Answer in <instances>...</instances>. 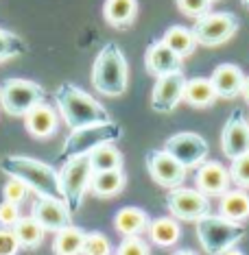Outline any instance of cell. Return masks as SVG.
Wrapping results in <instances>:
<instances>
[{
	"label": "cell",
	"mask_w": 249,
	"mask_h": 255,
	"mask_svg": "<svg viewBox=\"0 0 249 255\" xmlns=\"http://www.w3.org/2000/svg\"><path fill=\"white\" fill-rule=\"evenodd\" d=\"M0 170L7 177L22 181L37 196L63 201L59 185V170H55V166L46 164L42 159L28 157V155H4L0 159Z\"/></svg>",
	"instance_id": "6da1fadb"
},
{
	"label": "cell",
	"mask_w": 249,
	"mask_h": 255,
	"mask_svg": "<svg viewBox=\"0 0 249 255\" xmlns=\"http://www.w3.org/2000/svg\"><path fill=\"white\" fill-rule=\"evenodd\" d=\"M55 107L59 112V118H63L68 129H81L98 123H109L112 116L94 96L72 83H61L55 90Z\"/></svg>",
	"instance_id": "7a4b0ae2"
},
{
	"label": "cell",
	"mask_w": 249,
	"mask_h": 255,
	"mask_svg": "<svg viewBox=\"0 0 249 255\" xmlns=\"http://www.w3.org/2000/svg\"><path fill=\"white\" fill-rule=\"evenodd\" d=\"M92 85L101 96L118 98L129 85V63L116 42H107L92 63Z\"/></svg>",
	"instance_id": "3957f363"
},
{
	"label": "cell",
	"mask_w": 249,
	"mask_h": 255,
	"mask_svg": "<svg viewBox=\"0 0 249 255\" xmlns=\"http://www.w3.org/2000/svg\"><path fill=\"white\" fill-rule=\"evenodd\" d=\"M195 234L208 255H223L247 236V227L243 223H234V220L223 218L221 214L210 212L195 223Z\"/></svg>",
	"instance_id": "277c9868"
},
{
	"label": "cell",
	"mask_w": 249,
	"mask_h": 255,
	"mask_svg": "<svg viewBox=\"0 0 249 255\" xmlns=\"http://www.w3.org/2000/svg\"><path fill=\"white\" fill-rule=\"evenodd\" d=\"M123 135H125L123 127L118 123H114V120L90 125V127H81V129H72L61 144L59 161H68L72 157H81V155H90L92 150L96 146H101V144L120 142Z\"/></svg>",
	"instance_id": "5b68a950"
},
{
	"label": "cell",
	"mask_w": 249,
	"mask_h": 255,
	"mask_svg": "<svg viewBox=\"0 0 249 255\" xmlns=\"http://www.w3.org/2000/svg\"><path fill=\"white\" fill-rule=\"evenodd\" d=\"M46 101V90L28 79H7L0 85V107L11 118H24L35 105Z\"/></svg>",
	"instance_id": "8992f818"
},
{
	"label": "cell",
	"mask_w": 249,
	"mask_h": 255,
	"mask_svg": "<svg viewBox=\"0 0 249 255\" xmlns=\"http://www.w3.org/2000/svg\"><path fill=\"white\" fill-rule=\"evenodd\" d=\"M92 172H94V168H92L88 155H81V157H72V159L63 161L59 168L61 194L72 214H77L81 210L85 194L90 192Z\"/></svg>",
	"instance_id": "52a82bcc"
},
{
	"label": "cell",
	"mask_w": 249,
	"mask_h": 255,
	"mask_svg": "<svg viewBox=\"0 0 249 255\" xmlns=\"http://www.w3.org/2000/svg\"><path fill=\"white\" fill-rule=\"evenodd\" d=\"M241 20L230 11H208L206 15L195 20L193 24V35L199 46H221L230 42L232 37L239 33Z\"/></svg>",
	"instance_id": "ba28073f"
},
{
	"label": "cell",
	"mask_w": 249,
	"mask_h": 255,
	"mask_svg": "<svg viewBox=\"0 0 249 255\" xmlns=\"http://www.w3.org/2000/svg\"><path fill=\"white\" fill-rule=\"evenodd\" d=\"M166 207H169L171 216L182 220V223H197L199 218H204L212 212L210 196L199 192L197 188H184V185L169 190Z\"/></svg>",
	"instance_id": "9c48e42d"
},
{
	"label": "cell",
	"mask_w": 249,
	"mask_h": 255,
	"mask_svg": "<svg viewBox=\"0 0 249 255\" xmlns=\"http://www.w3.org/2000/svg\"><path fill=\"white\" fill-rule=\"evenodd\" d=\"M164 150H169L186 170H195V168H199L208 159L210 146H208L206 137L199 135V133L182 131V133L171 135L164 142Z\"/></svg>",
	"instance_id": "30bf717a"
},
{
	"label": "cell",
	"mask_w": 249,
	"mask_h": 255,
	"mask_svg": "<svg viewBox=\"0 0 249 255\" xmlns=\"http://www.w3.org/2000/svg\"><path fill=\"white\" fill-rule=\"evenodd\" d=\"M147 170L151 179L160 188H166V190H173V188H179L186 181V168H184L179 161L173 157L169 150L160 148V150H149L147 157Z\"/></svg>",
	"instance_id": "8fae6325"
},
{
	"label": "cell",
	"mask_w": 249,
	"mask_h": 255,
	"mask_svg": "<svg viewBox=\"0 0 249 255\" xmlns=\"http://www.w3.org/2000/svg\"><path fill=\"white\" fill-rule=\"evenodd\" d=\"M184 88H186V77L182 70L158 77L151 90V109L162 116L173 114L184 101Z\"/></svg>",
	"instance_id": "7c38bea8"
},
{
	"label": "cell",
	"mask_w": 249,
	"mask_h": 255,
	"mask_svg": "<svg viewBox=\"0 0 249 255\" xmlns=\"http://www.w3.org/2000/svg\"><path fill=\"white\" fill-rule=\"evenodd\" d=\"M221 150L228 159L249 153V118L243 109H234L221 131Z\"/></svg>",
	"instance_id": "4fadbf2b"
},
{
	"label": "cell",
	"mask_w": 249,
	"mask_h": 255,
	"mask_svg": "<svg viewBox=\"0 0 249 255\" xmlns=\"http://www.w3.org/2000/svg\"><path fill=\"white\" fill-rule=\"evenodd\" d=\"M230 170L217 159H206L199 168H195V188L210 199H221L230 190Z\"/></svg>",
	"instance_id": "5bb4252c"
},
{
	"label": "cell",
	"mask_w": 249,
	"mask_h": 255,
	"mask_svg": "<svg viewBox=\"0 0 249 255\" xmlns=\"http://www.w3.org/2000/svg\"><path fill=\"white\" fill-rule=\"evenodd\" d=\"M31 216L37 220L46 231H61L63 227L72 225V212L61 199H46V196H37L33 203Z\"/></svg>",
	"instance_id": "9a60e30c"
},
{
	"label": "cell",
	"mask_w": 249,
	"mask_h": 255,
	"mask_svg": "<svg viewBox=\"0 0 249 255\" xmlns=\"http://www.w3.org/2000/svg\"><path fill=\"white\" fill-rule=\"evenodd\" d=\"M182 57H179L175 50H171L162 39H155V42L149 44L147 53H144V68H147L149 74H153L155 79L164 77V74L171 72H179L182 70Z\"/></svg>",
	"instance_id": "2e32d148"
},
{
	"label": "cell",
	"mask_w": 249,
	"mask_h": 255,
	"mask_svg": "<svg viewBox=\"0 0 249 255\" xmlns=\"http://www.w3.org/2000/svg\"><path fill=\"white\" fill-rule=\"evenodd\" d=\"M22 120H24V129L28 135L35 140H46V137L55 135L57 127H59V112H55V107L44 101L33 107Z\"/></svg>",
	"instance_id": "e0dca14e"
},
{
	"label": "cell",
	"mask_w": 249,
	"mask_h": 255,
	"mask_svg": "<svg viewBox=\"0 0 249 255\" xmlns=\"http://www.w3.org/2000/svg\"><path fill=\"white\" fill-rule=\"evenodd\" d=\"M212 88L219 98L225 101H234L243 94V85H245V72L241 70L236 63H221L214 68L212 72Z\"/></svg>",
	"instance_id": "ac0fdd59"
},
{
	"label": "cell",
	"mask_w": 249,
	"mask_h": 255,
	"mask_svg": "<svg viewBox=\"0 0 249 255\" xmlns=\"http://www.w3.org/2000/svg\"><path fill=\"white\" fill-rule=\"evenodd\" d=\"M127 177L123 168H112V170H94L90 179V194L96 199H112V196L123 192Z\"/></svg>",
	"instance_id": "d6986e66"
},
{
	"label": "cell",
	"mask_w": 249,
	"mask_h": 255,
	"mask_svg": "<svg viewBox=\"0 0 249 255\" xmlns=\"http://www.w3.org/2000/svg\"><path fill=\"white\" fill-rule=\"evenodd\" d=\"M149 223H151V218L140 207H120L114 214V229L123 238L142 236L149 229Z\"/></svg>",
	"instance_id": "ffe728a7"
},
{
	"label": "cell",
	"mask_w": 249,
	"mask_h": 255,
	"mask_svg": "<svg viewBox=\"0 0 249 255\" xmlns=\"http://www.w3.org/2000/svg\"><path fill=\"white\" fill-rule=\"evenodd\" d=\"M103 18L114 28H127L138 18V0H105Z\"/></svg>",
	"instance_id": "44dd1931"
},
{
	"label": "cell",
	"mask_w": 249,
	"mask_h": 255,
	"mask_svg": "<svg viewBox=\"0 0 249 255\" xmlns=\"http://www.w3.org/2000/svg\"><path fill=\"white\" fill-rule=\"evenodd\" d=\"M219 214L234 223H243L249 218V194L247 190H228L219 201Z\"/></svg>",
	"instance_id": "7402d4cb"
},
{
	"label": "cell",
	"mask_w": 249,
	"mask_h": 255,
	"mask_svg": "<svg viewBox=\"0 0 249 255\" xmlns=\"http://www.w3.org/2000/svg\"><path fill=\"white\" fill-rule=\"evenodd\" d=\"M217 92L212 88V81L206 77H193L186 79V88H184V101L195 109L210 107L217 101Z\"/></svg>",
	"instance_id": "603a6c76"
},
{
	"label": "cell",
	"mask_w": 249,
	"mask_h": 255,
	"mask_svg": "<svg viewBox=\"0 0 249 255\" xmlns=\"http://www.w3.org/2000/svg\"><path fill=\"white\" fill-rule=\"evenodd\" d=\"M149 238H151L153 245L158 247H173L177 245L182 229H179V220L173 216H158L149 223Z\"/></svg>",
	"instance_id": "cb8c5ba5"
},
{
	"label": "cell",
	"mask_w": 249,
	"mask_h": 255,
	"mask_svg": "<svg viewBox=\"0 0 249 255\" xmlns=\"http://www.w3.org/2000/svg\"><path fill=\"white\" fill-rule=\"evenodd\" d=\"M162 42L169 46L171 50H175V53L182 57V59H186L197 50V39L193 35V28H186L182 24H175L171 28H166V33L162 35Z\"/></svg>",
	"instance_id": "d4e9b609"
},
{
	"label": "cell",
	"mask_w": 249,
	"mask_h": 255,
	"mask_svg": "<svg viewBox=\"0 0 249 255\" xmlns=\"http://www.w3.org/2000/svg\"><path fill=\"white\" fill-rule=\"evenodd\" d=\"M83 240H85V231L77 227V225H68V227H63L61 231L55 234L53 253L55 255H81Z\"/></svg>",
	"instance_id": "484cf974"
},
{
	"label": "cell",
	"mask_w": 249,
	"mask_h": 255,
	"mask_svg": "<svg viewBox=\"0 0 249 255\" xmlns=\"http://www.w3.org/2000/svg\"><path fill=\"white\" fill-rule=\"evenodd\" d=\"M13 234H15V238H18L22 249L33 251V249L42 247L46 229L33 216H20V220L13 225Z\"/></svg>",
	"instance_id": "4316f807"
},
{
	"label": "cell",
	"mask_w": 249,
	"mask_h": 255,
	"mask_svg": "<svg viewBox=\"0 0 249 255\" xmlns=\"http://www.w3.org/2000/svg\"><path fill=\"white\" fill-rule=\"evenodd\" d=\"M90 164L94 170H112V168H123V153L114 142L101 144L88 155Z\"/></svg>",
	"instance_id": "83f0119b"
},
{
	"label": "cell",
	"mask_w": 249,
	"mask_h": 255,
	"mask_svg": "<svg viewBox=\"0 0 249 255\" xmlns=\"http://www.w3.org/2000/svg\"><path fill=\"white\" fill-rule=\"evenodd\" d=\"M26 53V42L22 39L18 33L9 31V28L0 26V63L18 59Z\"/></svg>",
	"instance_id": "f1b7e54d"
},
{
	"label": "cell",
	"mask_w": 249,
	"mask_h": 255,
	"mask_svg": "<svg viewBox=\"0 0 249 255\" xmlns=\"http://www.w3.org/2000/svg\"><path fill=\"white\" fill-rule=\"evenodd\" d=\"M81 255H112V242L101 231H85Z\"/></svg>",
	"instance_id": "f546056e"
},
{
	"label": "cell",
	"mask_w": 249,
	"mask_h": 255,
	"mask_svg": "<svg viewBox=\"0 0 249 255\" xmlns=\"http://www.w3.org/2000/svg\"><path fill=\"white\" fill-rule=\"evenodd\" d=\"M230 179L236 188L247 190L249 188V153L239 155V157L230 159Z\"/></svg>",
	"instance_id": "4dcf8cb0"
},
{
	"label": "cell",
	"mask_w": 249,
	"mask_h": 255,
	"mask_svg": "<svg viewBox=\"0 0 249 255\" xmlns=\"http://www.w3.org/2000/svg\"><path fill=\"white\" fill-rule=\"evenodd\" d=\"M116 255H151V251L142 236H131L120 240V245L116 247Z\"/></svg>",
	"instance_id": "1f68e13d"
},
{
	"label": "cell",
	"mask_w": 249,
	"mask_h": 255,
	"mask_svg": "<svg viewBox=\"0 0 249 255\" xmlns=\"http://www.w3.org/2000/svg\"><path fill=\"white\" fill-rule=\"evenodd\" d=\"M175 2H177V9L193 20L206 15L212 9V0H175Z\"/></svg>",
	"instance_id": "d6a6232c"
},
{
	"label": "cell",
	"mask_w": 249,
	"mask_h": 255,
	"mask_svg": "<svg viewBox=\"0 0 249 255\" xmlns=\"http://www.w3.org/2000/svg\"><path fill=\"white\" fill-rule=\"evenodd\" d=\"M26 194H28V188L22 181H18V179H13V177H9V181L2 185L4 201L15 203V205H20V203L26 199Z\"/></svg>",
	"instance_id": "836d02e7"
},
{
	"label": "cell",
	"mask_w": 249,
	"mask_h": 255,
	"mask_svg": "<svg viewBox=\"0 0 249 255\" xmlns=\"http://www.w3.org/2000/svg\"><path fill=\"white\" fill-rule=\"evenodd\" d=\"M20 249L22 247L13 234V229L0 227V255H18Z\"/></svg>",
	"instance_id": "e575fe53"
},
{
	"label": "cell",
	"mask_w": 249,
	"mask_h": 255,
	"mask_svg": "<svg viewBox=\"0 0 249 255\" xmlns=\"http://www.w3.org/2000/svg\"><path fill=\"white\" fill-rule=\"evenodd\" d=\"M20 220V205L9 201L0 203V227H9L13 229V225Z\"/></svg>",
	"instance_id": "d590c367"
},
{
	"label": "cell",
	"mask_w": 249,
	"mask_h": 255,
	"mask_svg": "<svg viewBox=\"0 0 249 255\" xmlns=\"http://www.w3.org/2000/svg\"><path fill=\"white\" fill-rule=\"evenodd\" d=\"M241 96H245V101L249 103V74L245 77V85H243V94Z\"/></svg>",
	"instance_id": "8d00e7d4"
},
{
	"label": "cell",
	"mask_w": 249,
	"mask_h": 255,
	"mask_svg": "<svg viewBox=\"0 0 249 255\" xmlns=\"http://www.w3.org/2000/svg\"><path fill=\"white\" fill-rule=\"evenodd\" d=\"M173 255H197L195 251H190V249H179V251H175Z\"/></svg>",
	"instance_id": "74e56055"
},
{
	"label": "cell",
	"mask_w": 249,
	"mask_h": 255,
	"mask_svg": "<svg viewBox=\"0 0 249 255\" xmlns=\"http://www.w3.org/2000/svg\"><path fill=\"white\" fill-rule=\"evenodd\" d=\"M223 255H245V253H243V251H239V249L234 247V249H230V251H225Z\"/></svg>",
	"instance_id": "f35d334b"
},
{
	"label": "cell",
	"mask_w": 249,
	"mask_h": 255,
	"mask_svg": "<svg viewBox=\"0 0 249 255\" xmlns=\"http://www.w3.org/2000/svg\"><path fill=\"white\" fill-rule=\"evenodd\" d=\"M241 2H243V4H245V7H249V0H241Z\"/></svg>",
	"instance_id": "ab89813d"
},
{
	"label": "cell",
	"mask_w": 249,
	"mask_h": 255,
	"mask_svg": "<svg viewBox=\"0 0 249 255\" xmlns=\"http://www.w3.org/2000/svg\"><path fill=\"white\" fill-rule=\"evenodd\" d=\"M212 2H219V0H212Z\"/></svg>",
	"instance_id": "60d3db41"
}]
</instances>
